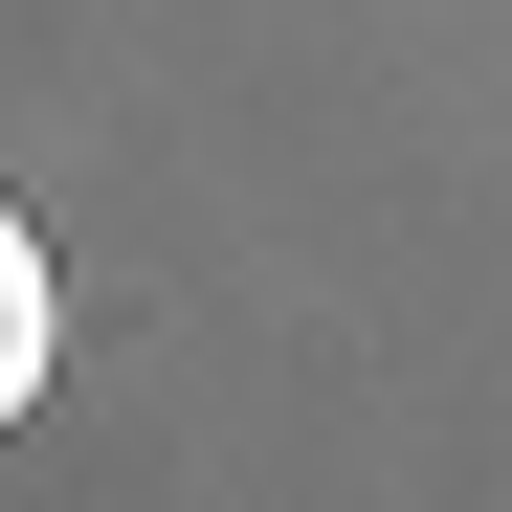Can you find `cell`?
Returning a JSON list of instances; mask_svg holds the SVG:
<instances>
[{
  "mask_svg": "<svg viewBox=\"0 0 512 512\" xmlns=\"http://www.w3.org/2000/svg\"><path fill=\"white\" fill-rule=\"evenodd\" d=\"M45 401V245H23V201H0V423Z\"/></svg>",
  "mask_w": 512,
  "mask_h": 512,
  "instance_id": "obj_1",
  "label": "cell"
}]
</instances>
